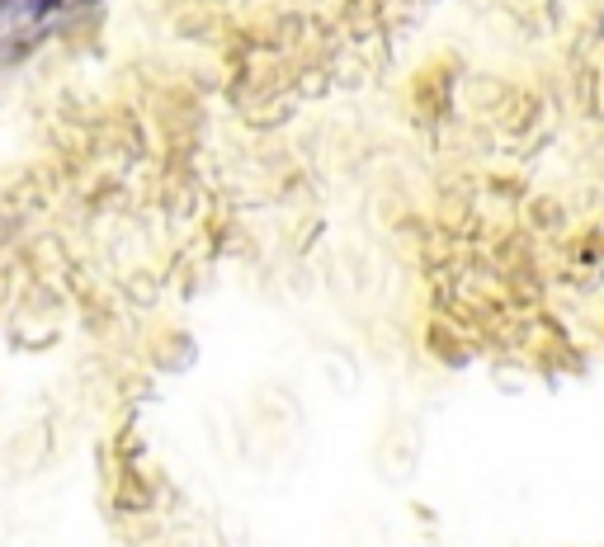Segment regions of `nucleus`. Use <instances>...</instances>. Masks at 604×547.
Segmentation results:
<instances>
[]
</instances>
